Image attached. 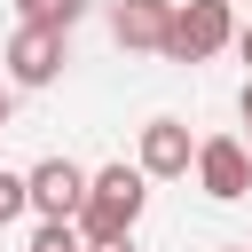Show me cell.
Returning <instances> with one entry per match:
<instances>
[{
	"label": "cell",
	"instance_id": "obj_1",
	"mask_svg": "<svg viewBox=\"0 0 252 252\" xmlns=\"http://www.w3.org/2000/svg\"><path fill=\"white\" fill-rule=\"evenodd\" d=\"M142 205H150L142 165H102V173H87V205L71 228H79V244H118V236H134Z\"/></svg>",
	"mask_w": 252,
	"mask_h": 252
},
{
	"label": "cell",
	"instance_id": "obj_2",
	"mask_svg": "<svg viewBox=\"0 0 252 252\" xmlns=\"http://www.w3.org/2000/svg\"><path fill=\"white\" fill-rule=\"evenodd\" d=\"M228 39H236L228 0H173V39H165L173 63H205V55H220Z\"/></svg>",
	"mask_w": 252,
	"mask_h": 252
},
{
	"label": "cell",
	"instance_id": "obj_3",
	"mask_svg": "<svg viewBox=\"0 0 252 252\" xmlns=\"http://www.w3.org/2000/svg\"><path fill=\"white\" fill-rule=\"evenodd\" d=\"M24 189H32V213L39 220H79V205H87V173L71 165V158H39L32 173H24Z\"/></svg>",
	"mask_w": 252,
	"mask_h": 252
},
{
	"label": "cell",
	"instance_id": "obj_4",
	"mask_svg": "<svg viewBox=\"0 0 252 252\" xmlns=\"http://www.w3.org/2000/svg\"><path fill=\"white\" fill-rule=\"evenodd\" d=\"M197 189H205V197H220V205H236V197L252 189V150H244L236 134L197 142Z\"/></svg>",
	"mask_w": 252,
	"mask_h": 252
},
{
	"label": "cell",
	"instance_id": "obj_5",
	"mask_svg": "<svg viewBox=\"0 0 252 252\" xmlns=\"http://www.w3.org/2000/svg\"><path fill=\"white\" fill-rule=\"evenodd\" d=\"M134 165H142V181H181V173L197 165V142H189V126H181V118H150V126H142V150H134Z\"/></svg>",
	"mask_w": 252,
	"mask_h": 252
},
{
	"label": "cell",
	"instance_id": "obj_6",
	"mask_svg": "<svg viewBox=\"0 0 252 252\" xmlns=\"http://www.w3.org/2000/svg\"><path fill=\"white\" fill-rule=\"evenodd\" d=\"M8 79H16V87H47V79H63V32H47V24H16V39H8Z\"/></svg>",
	"mask_w": 252,
	"mask_h": 252
},
{
	"label": "cell",
	"instance_id": "obj_7",
	"mask_svg": "<svg viewBox=\"0 0 252 252\" xmlns=\"http://www.w3.org/2000/svg\"><path fill=\"white\" fill-rule=\"evenodd\" d=\"M110 39H118V47H142V55H165V39H173V0H118V8H110Z\"/></svg>",
	"mask_w": 252,
	"mask_h": 252
},
{
	"label": "cell",
	"instance_id": "obj_8",
	"mask_svg": "<svg viewBox=\"0 0 252 252\" xmlns=\"http://www.w3.org/2000/svg\"><path fill=\"white\" fill-rule=\"evenodd\" d=\"M16 16L24 24H47V32H71L87 16V0H16Z\"/></svg>",
	"mask_w": 252,
	"mask_h": 252
},
{
	"label": "cell",
	"instance_id": "obj_9",
	"mask_svg": "<svg viewBox=\"0 0 252 252\" xmlns=\"http://www.w3.org/2000/svg\"><path fill=\"white\" fill-rule=\"evenodd\" d=\"M32 213V189H24V173H0V228L8 220H24Z\"/></svg>",
	"mask_w": 252,
	"mask_h": 252
},
{
	"label": "cell",
	"instance_id": "obj_10",
	"mask_svg": "<svg viewBox=\"0 0 252 252\" xmlns=\"http://www.w3.org/2000/svg\"><path fill=\"white\" fill-rule=\"evenodd\" d=\"M32 252H87V244H79V228H63V220H39Z\"/></svg>",
	"mask_w": 252,
	"mask_h": 252
},
{
	"label": "cell",
	"instance_id": "obj_11",
	"mask_svg": "<svg viewBox=\"0 0 252 252\" xmlns=\"http://www.w3.org/2000/svg\"><path fill=\"white\" fill-rule=\"evenodd\" d=\"M8 118H16V87H0V126H8Z\"/></svg>",
	"mask_w": 252,
	"mask_h": 252
},
{
	"label": "cell",
	"instance_id": "obj_12",
	"mask_svg": "<svg viewBox=\"0 0 252 252\" xmlns=\"http://www.w3.org/2000/svg\"><path fill=\"white\" fill-rule=\"evenodd\" d=\"M87 252H142V244H134V236H118V244H87Z\"/></svg>",
	"mask_w": 252,
	"mask_h": 252
},
{
	"label": "cell",
	"instance_id": "obj_13",
	"mask_svg": "<svg viewBox=\"0 0 252 252\" xmlns=\"http://www.w3.org/2000/svg\"><path fill=\"white\" fill-rule=\"evenodd\" d=\"M236 55H244V63H252V24H244V32H236Z\"/></svg>",
	"mask_w": 252,
	"mask_h": 252
},
{
	"label": "cell",
	"instance_id": "obj_14",
	"mask_svg": "<svg viewBox=\"0 0 252 252\" xmlns=\"http://www.w3.org/2000/svg\"><path fill=\"white\" fill-rule=\"evenodd\" d=\"M244 126H252V79H244ZM244 150H252V134H244Z\"/></svg>",
	"mask_w": 252,
	"mask_h": 252
},
{
	"label": "cell",
	"instance_id": "obj_15",
	"mask_svg": "<svg viewBox=\"0 0 252 252\" xmlns=\"http://www.w3.org/2000/svg\"><path fill=\"white\" fill-rule=\"evenodd\" d=\"M220 252H244V244H220Z\"/></svg>",
	"mask_w": 252,
	"mask_h": 252
},
{
	"label": "cell",
	"instance_id": "obj_16",
	"mask_svg": "<svg viewBox=\"0 0 252 252\" xmlns=\"http://www.w3.org/2000/svg\"><path fill=\"white\" fill-rule=\"evenodd\" d=\"M244 252H252V244H244Z\"/></svg>",
	"mask_w": 252,
	"mask_h": 252
}]
</instances>
